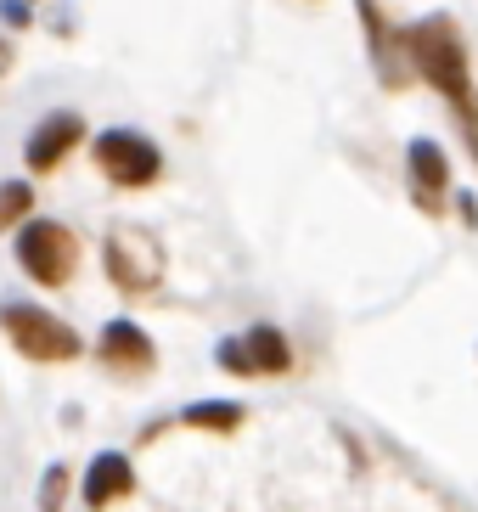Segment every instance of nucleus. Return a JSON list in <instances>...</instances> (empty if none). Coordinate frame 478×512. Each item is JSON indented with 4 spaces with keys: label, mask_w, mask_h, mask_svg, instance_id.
I'll return each instance as SVG.
<instances>
[{
    "label": "nucleus",
    "mask_w": 478,
    "mask_h": 512,
    "mask_svg": "<svg viewBox=\"0 0 478 512\" xmlns=\"http://www.w3.org/2000/svg\"><path fill=\"white\" fill-rule=\"evenodd\" d=\"M405 57H411V74L428 79L462 119L467 141L478 152V91H473V74H467V40L450 17H428V23H411L405 29Z\"/></svg>",
    "instance_id": "1"
},
{
    "label": "nucleus",
    "mask_w": 478,
    "mask_h": 512,
    "mask_svg": "<svg viewBox=\"0 0 478 512\" xmlns=\"http://www.w3.org/2000/svg\"><path fill=\"white\" fill-rule=\"evenodd\" d=\"M0 332L23 361H40V366H62L79 355V332L68 321H57L51 310H40V304H0Z\"/></svg>",
    "instance_id": "2"
},
{
    "label": "nucleus",
    "mask_w": 478,
    "mask_h": 512,
    "mask_svg": "<svg viewBox=\"0 0 478 512\" xmlns=\"http://www.w3.org/2000/svg\"><path fill=\"white\" fill-rule=\"evenodd\" d=\"M17 265L40 287H68V276L79 265L74 231L57 226V220H23V231H17Z\"/></svg>",
    "instance_id": "3"
},
{
    "label": "nucleus",
    "mask_w": 478,
    "mask_h": 512,
    "mask_svg": "<svg viewBox=\"0 0 478 512\" xmlns=\"http://www.w3.org/2000/svg\"><path fill=\"white\" fill-rule=\"evenodd\" d=\"M96 164H102V175L113 186H152L158 181V175H164V152L152 147L147 136H141V130H102V136H96Z\"/></svg>",
    "instance_id": "4"
},
{
    "label": "nucleus",
    "mask_w": 478,
    "mask_h": 512,
    "mask_svg": "<svg viewBox=\"0 0 478 512\" xmlns=\"http://www.w3.org/2000/svg\"><path fill=\"white\" fill-rule=\"evenodd\" d=\"M214 361L225 366L231 377H282L293 366V344H287L276 327H248L237 338H225L214 349Z\"/></svg>",
    "instance_id": "5"
},
{
    "label": "nucleus",
    "mask_w": 478,
    "mask_h": 512,
    "mask_svg": "<svg viewBox=\"0 0 478 512\" xmlns=\"http://www.w3.org/2000/svg\"><path fill=\"white\" fill-rule=\"evenodd\" d=\"M107 259V276L124 287V293H147V287H158V276H164V254H158V242L141 237V231H113L102 248Z\"/></svg>",
    "instance_id": "6"
},
{
    "label": "nucleus",
    "mask_w": 478,
    "mask_h": 512,
    "mask_svg": "<svg viewBox=\"0 0 478 512\" xmlns=\"http://www.w3.org/2000/svg\"><path fill=\"white\" fill-rule=\"evenodd\" d=\"M405 175H411V197H417V209L439 214L450 203V164H445V152H439L428 136L411 141V152H405Z\"/></svg>",
    "instance_id": "7"
},
{
    "label": "nucleus",
    "mask_w": 478,
    "mask_h": 512,
    "mask_svg": "<svg viewBox=\"0 0 478 512\" xmlns=\"http://www.w3.org/2000/svg\"><path fill=\"white\" fill-rule=\"evenodd\" d=\"M79 141H85V119H79V113H68V107L45 113V119L34 124V136H29V169H34V175L57 169Z\"/></svg>",
    "instance_id": "8"
},
{
    "label": "nucleus",
    "mask_w": 478,
    "mask_h": 512,
    "mask_svg": "<svg viewBox=\"0 0 478 512\" xmlns=\"http://www.w3.org/2000/svg\"><path fill=\"white\" fill-rule=\"evenodd\" d=\"M85 507L90 512H102V507H113V501H124L135 490V467H130V456L124 451H102L96 462L85 467Z\"/></svg>",
    "instance_id": "9"
},
{
    "label": "nucleus",
    "mask_w": 478,
    "mask_h": 512,
    "mask_svg": "<svg viewBox=\"0 0 478 512\" xmlns=\"http://www.w3.org/2000/svg\"><path fill=\"white\" fill-rule=\"evenodd\" d=\"M96 355H102L113 372H147L152 361H158V349H152V338L135 321H107L102 338H96Z\"/></svg>",
    "instance_id": "10"
},
{
    "label": "nucleus",
    "mask_w": 478,
    "mask_h": 512,
    "mask_svg": "<svg viewBox=\"0 0 478 512\" xmlns=\"http://www.w3.org/2000/svg\"><path fill=\"white\" fill-rule=\"evenodd\" d=\"M180 422H186V428H214V434H231V428L242 422V406H237V400H197V406L180 411Z\"/></svg>",
    "instance_id": "11"
},
{
    "label": "nucleus",
    "mask_w": 478,
    "mask_h": 512,
    "mask_svg": "<svg viewBox=\"0 0 478 512\" xmlns=\"http://www.w3.org/2000/svg\"><path fill=\"white\" fill-rule=\"evenodd\" d=\"M29 203H34V192L23 181H6L0 186V226H17L23 214H29Z\"/></svg>",
    "instance_id": "12"
},
{
    "label": "nucleus",
    "mask_w": 478,
    "mask_h": 512,
    "mask_svg": "<svg viewBox=\"0 0 478 512\" xmlns=\"http://www.w3.org/2000/svg\"><path fill=\"white\" fill-rule=\"evenodd\" d=\"M62 496H68V467H45L40 479V512H62Z\"/></svg>",
    "instance_id": "13"
},
{
    "label": "nucleus",
    "mask_w": 478,
    "mask_h": 512,
    "mask_svg": "<svg viewBox=\"0 0 478 512\" xmlns=\"http://www.w3.org/2000/svg\"><path fill=\"white\" fill-rule=\"evenodd\" d=\"M6 68H12V46H6V40H0V74H6Z\"/></svg>",
    "instance_id": "14"
}]
</instances>
